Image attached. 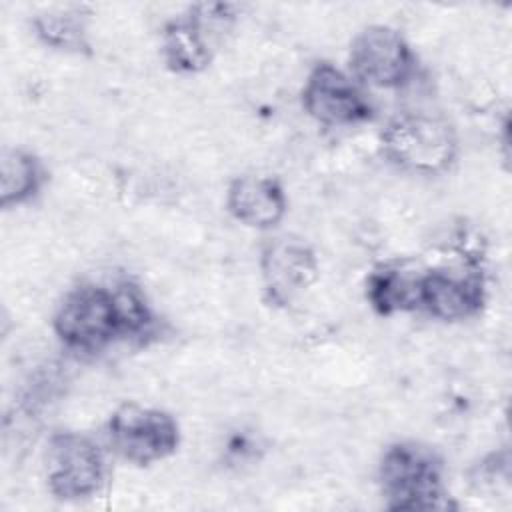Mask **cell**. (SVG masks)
Returning a JSON list of instances; mask_svg holds the SVG:
<instances>
[{
  "label": "cell",
  "instance_id": "6da1fadb",
  "mask_svg": "<svg viewBox=\"0 0 512 512\" xmlns=\"http://www.w3.org/2000/svg\"><path fill=\"white\" fill-rule=\"evenodd\" d=\"M52 326L70 350L100 352L116 340L150 334L154 316L132 282L82 284L64 296Z\"/></svg>",
  "mask_w": 512,
  "mask_h": 512
},
{
  "label": "cell",
  "instance_id": "7a4b0ae2",
  "mask_svg": "<svg viewBox=\"0 0 512 512\" xmlns=\"http://www.w3.org/2000/svg\"><path fill=\"white\" fill-rule=\"evenodd\" d=\"M378 480L390 510L456 508L442 484V460L420 442L390 444L382 454Z\"/></svg>",
  "mask_w": 512,
  "mask_h": 512
},
{
  "label": "cell",
  "instance_id": "3957f363",
  "mask_svg": "<svg viewBox=\"0 0 512 512\" xmlns=\"http://www.w3.org/2000/svg\"><path fill=\"white\" fill-rule=\"evenodd\" d=\"M380 140L384 156L394 166L414 174H442L458 154L456 130L438 114H398L386 124Z\"/></svg>",
  "mask_w": 512,
  "mask_h": 512
},
{
  "label": "cell",
  "instance_id": "277c9868",
  "mask_svg": "<svg viewBox=\"0 0 512 512\" xmlns=\"http://www.w3.org/2000/svg\"><path fill=\"white\" fill-rule=\"evenodd\" d=\"M108 442L126 462L150 466L176 452L180 428L178 422L160 408L124 402L108 420Z\"/></svg>",
  "mask_w": 512,
  "mask_h": 512
},
{
  "label": "cell",
  "instance_id": "5b68a950",
  "mask_svg": "<svg viewBox=\"0 0 512 512\" xmlns=\"http://www.w3.org/2000/svg\"><path fill=\"white\" fill-rule=\"evenodd\" d=\"M48 490L60 500L98 494L106 480V458L94 438L82 432H56L46 450Z\"/></svg>",
  "mask_w": 512,
  "mask_h": 512
},
{
  "label": "cell",
  "instance_id": "8992f818",
  "mask_svg": "<svg viewBox=\"0 0 512 512\" xmlns=\"http://www.w3.org/2000/svg\"><path fill=\"white\" fill-rule=\"evenodd\" d=\"M348 66L354 80L374 88L394 90L412 78L416 56L396 28L372 24L354 36Z\"/></svg>",
  "mask_w": 512,
  "mask_h": 512
},
{
  "label": "cell",
  "instance_id": "52a82bcc",
  "mask_svg": "<svg viewBox=\"0 0 512 512\" xmlns=\"http://www.w3.org/2000/svg\"><path fill=\"white\" fill-rule=\"evenodd\" d=\"M306 114L322 126L346 128L372 118V106L358 82L330 62H318L302 88Z\"/></svg>",
  "mask_w": 512,
  "mask_h": 512
},
{
  "label": "cell",
  "instance_id": "ba28073f",
  "mask_svg": "<svg viewBox=\"0 0 512 512\" xmlns=\"http://www.w3.org/2000/svg\"><path fill=\"white\" fill-rule=\"evenodd\" d=\"M486 300L484 276L466 264L458 268H430L422 274L420 310L444 322L466 320L480 312Z\"/></svg>",
  "mask_w": 512,
  "mask_h": 512
},
{
  "label": "cell",
  "instance_id": "9c48e42d",
  "mask_svg": "<svg viewBox=\"0 0 512 512\" xmlns=\"http://www.w3.org/2000/svg\"><path fill=\"white\" fill-rule=\"evenodd\" d=\"M260 272L268 300L288 304L316 282L320 264L304 240L278 236L262 248Z\"/></svg>",
  "mask_w": 512,
  "mask_h": 512
},
{
  "label": "cell",
  "instance_id": "30bf717a",
  "mask_svg": "<svg viewBox=\"0 0 512 512\" xmlns=\"http://www.w3.org/2000/svg\"><path fill=\"white\" fill-rule=\"evenodd\" d=\"M226 208L234 220L248 228L272 230L282 222L288 200L276 178L244 174L228 184Z\"/></svg>",
  "mask_w": 512,
  "mask_h": 512
},
{
  "label": "cell",
  "instance_id": "8fae6325",
  "mask_svg": "<svg viewBox=\"0 0 512 512\" xmlns=\"http://www.w3.org/2000/svg\"><path fill=\"white\" fill-rule=\"evenodd\" d=\"M422 274L410 262H388L376 266L366 280V300L380 316L420 310Z\"/></svg>",
  "mask_w": 512,
  "mask_h": 512
},
{
  "label": "cell",
  "instance_id": "7c38bea8",
  "mask_svg": "<svg viewBox=\"0 0 512 512\" xmlns=\"http://www.w3.org/2000/svg\"><path fill=\"white\" fill-rule=\"evenodd\" d=\"M160 50L166 66L176 74H198L210 64L212 50L196 10L166 22L160 36Z\"/></svg>",
  "mask_w": 512,
  "mask_h": 512
},
{
  "label": "cell",
  "instance_id": "4fadbf2b",
  "mask_svg": "<svg viewBox=\"0 0 512 512\" xmlns=\"http://www.w3.org/2000/svg\"><path fill=\"white\" fill-rule=\"evenodd\" d=\"M32 30L48 48L70 54H90L88 14L82 6L44 8L32 16Z\"/></svg>",
  "mask_w": 512,
  "mask_h": 512
},
{
  "label": "cell",
  "instance_id": "5bb4252c",
  "mask_svg": "<svg viewBox=\"0 0 512 512\" xmlns=\"http://www.w3.org/2000/svg\"><path fill=\"white\" fill-rule=\"evenodd\" d=\"M44 182L46 170L32 152L4 148L0 160V206L4 210L30 202Z\"/></svg>",
  "mask_w": 512,
  "mask_h": 512
}]
</instances>
